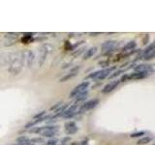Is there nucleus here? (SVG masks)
<instances>
[{
  "label": "nucleus",
  "instance_id": "4",
  "mask_svg": "<svg viewBox=\"0 0 155 145\" xmlns=\"http://www.w3.org/2000/svg\"><path fill=\"white\" fill-rule=\"evenodd\" d=\"M114 69H115V67H110V68H107V69H104V70L96 71L94 72H92L91 75H89L88 77L93 79H97V80L104 79L107 76H109L110 74H111V72H113Z\"/></svg>",
  "mask_w": 155,
  "mask_h": 145
},
{
  "label": "nucleus",
  "instance_id": "17",
  "mask_svg": "<svg viewBox=\"0 0 155 145\" xmlns=\"http://www.w3.org/2000/svg\"><path fill=\"white\" fill-rule=\"evenodd\" d=\"M48 118H51L50 116H44V117H42V118L33 119V121H30V122L26 124L25 128H30V127L32 128V127H34L35 125H37V124H39V123H41V122H43V121H45L46 119H48Z\"/></svg>",
  "mask_w": 155,
  "mask_h": 145
},
{
  "label": "nucleus",
  "instance_id": "19",
  "mask_svg": "<svg viewBox=\"0 0 155 145\" xmlns=\"http://www.w3.org/2000/svg\"><path fill=\"white\" fill-rule=\"evenodd\" d=\"M87 96H88V91H84V92H82V93H81L80 95H78L76 97V103L78 105V103H80V102H82V101H84L86 98H87Z\"/></svg>",
  "mask_w": 155,
  "mask_h": 145
},
{
  "label": "nucleus",
  "instance_id": "10",
  "mask_svg": "<svg viewBox=\"0 0 155 145\" xmlns=\"http://www.w3.org/2000/svg\"><path fill=\"white\" fill-rule=\"evenodd\" d=\"M134 70L137 72H150V74H152L154 72V68L153 65L150 64H139L134 67Z\"/></svg>",
  "mask_w": 155,
  "mask_h": 145
},
{
  "label": "nucleus",
  "instance_id": "24",
  "mask_svg": "<svg viewBox=\"0 0 155 145\" xmlns=\"http://www.w3.org/2000/svg\"><path fill=\"white\" fill-rule=\"evenodd\" d=\"M121 72H122V71H116L115 72H114L113 75H110V77H115V76H119Z\"/></svg>",
  "mask_w": 155,
  "mask_h": 145
},
{
  "label": "nucleus",
  "instance_id": "9",
  "mask_svg": "<svg viewBox=\"0 0 155 145\" xmlns=\"http://www.w3.org/2000/svg\"><path fill=\"white\" fill-rule=\"evenodd\" d=\"M15 53L12 52H4V53H0V67L9 65L11 63L13 57H14Z\"/></svg>",
  "mask_w": 155,
  "mask_h": 145
},
{
  "label": "nucleus",
  "instance_id": "14",
  "mask_svg": "<svg viewBox=\"0 0 155 145\" xmlns=\"http://www.w3.org/2000/svg\"><path fill=\"white\" fill-rule=\"evenodd\" d=\"M119 82H120V80H113V81H110V82H109L108 84H107L103 89H102V92L103 93H109V92H111L114 89H115L116 87L118 86V84H119Z\"/></svg>",
  "mask_w": 155,
  "mask_h": 145
},
{
  "label": "nucleus",
  "instance_id": "5",
  "mask_svg": "<svg viewBox=\"0 0 155 145\" xmlns=\"http://www.w3.org/2000/svg\"><path fill=\"white\" fill-rule=\"evenodd\" d=\"M155 56V44L151 43L143 51L142 54V59L147 61V60H151L153 59Z\"/></svg>",
  "mask_w": 155,
  "mask_h": 145
},
{
  "label": "nucleus",
  "instance_id": "23",
  "mask_svg": "<svg viewBox=\"0 0 155 145\" xmlns=\"http://www.w3.org/2000/svg\"><path fill=\"white\" fill-rule=\"evenodd\" d=\"M57 143V139H51L50 141H48L45 145H56Z\"/></svg>",
  "mask_w": 155,
  "mask_h": 145
},
{
  "label": "nucleus",
  "instance_id": "12",
  "mask_svg": "<svg viewBox=\"0 0 155 145\" xmlns=\"http://www.w3.org/2000/svg\"><path fill=\"white\" fill-rule=\"evenodd\" d=\"M80 70H81V66H77V67H75V68H73V69L68 72L64 76L61 77V79H60V82H65V81H67V80H69V79H73V77L76 76L78 74H79Z\"/></svg>",
  "mask_w": 155,
  "mask_h": 145
},
{
  "label": "nucleus",
  "instance_id": "26",
  "mask_svg": "<svg viewBox=\"0 0 155 145\" xmlns=\"http://www.w3.org/2000/svg\"><path fill=\"white\" fill-rule=\"evenodd\" d=\"M80 145H87L86 143H81V144H80Z\"/></svg>",
  "mask_w": 155,
  "mask_h": 145
},
{
  "label": "nucleus",
  "instance_id": "8",
  "mask_svg": "<svg viewBox=\"0 0 155 145\" xmlns=\"http://www.w3.org/2000/svg\"><path fill=\"white\" fill-rule=\"evenodd\" d=\"M98 104H99V100L98 99H93V100H90L88 102H85V103L81 106V108L79 109V112H82V111H88L90 109H93L94 108H96Z\"/></svg>",
  "mask_w": 155,
  "mask_h": 145
},
{
  "label": "nucleus",
  "instance_id": "22",
  "mask_svg": "<svg viewBox=\"0 0 155 145\" xmlns=\"http://www.w3.org/2000/svg\"><path fill=\"white\" fill-rule=\"evenodd\" d=\"M145 133L144 132H138V133H134L130 135L131 137H142V135H143Z\"/></svg>",
  "mask_w": 155,
  "mask_h": 145
},
{
  "label": "nucleus",
  "instance_id": "25",
  "mask_svg": "<svg viewBox=\"0 0 155 145\" xmlns=\"http://www.w3.org/2000/svg\"><path fill=\"white\" fill-rule=\"evenodd\" d=\"M100 33H90L91 36H96V35H99Z\"/></svg>",
  "mask_w": 155,
  "mask_h": 145
},
{
  "label": "nucleus",
  "instance_id": "13",
  "mask_svg": "<svg viewBox=\"0 0 155 145\" xmlns=\"http://www.w3.org/2000/svg\"><path fill=\"white\" fill-rule=\"evenodd\" d=\"M78 126L75 122H73V121H70V122H67L65 124V133L67 134H74L78 132Z\"/></svg>",
  "mask_w": 155,
  "mask_h": 145
},
{
  "label": "nucleus",
  "instance_id": "21",
  "mask_svg": "<svg viewBox=\"0 0 155 145\" xmlns=\"http://www.w3.org/2000/svg\"><path fill=\"white\" fill-rule=\"evenodd\" d=\"M153 139V137H143V138H140L138 141H137V144H139V145H143V144H147V143H149L151 140Z\"/></svg>",
  "mask_w": 155,
  "mask_h": 145
},
{
  "label": "nucleus",
  "instance_id": "7",
  "mask_svg": "<svg viewBox=\"0 0 155 145\" xmlns=\"http://www.w3.org/2000/svg\"><path fill=\"white\" fill-rule=\"evenodd\" d=\"M77 113H79V108H78L77 104H74V105H72L70 108H66L63 111L61 116L63 118H72L73 116H75Z\"/></svg>",
  "mask_w": 155,
  "mask_h": 145
},
{
  "label": "nucleus",
  "instance_id": "3",
  "mask_svg": "<svg viewBox=\"0 0 155 145\" xmlns=\"http://www.w3.org/2000/svg\"><path fill=\"white\" fill-rule=\"evenodd\" d=\"M52 46L50 44H45L40 47V50H39V54H38V63L39 66H43L45 61L47 60L48 55L50 54L52 50Z\"/></svg>",
  "mask_w": 155,
  "mask_h": 145
},
{
  "label": "nucleus",
  "instance_id": "20",
  "mask_svg": "<svg viewBox=\"0 0 155 145\" xmlns=\"http://www.w3.org/2000/svg\"><path fill=\"white\" fill-rule=\"evenodd\" d=\"M136 46H137V44H136V42L135 41H132V42H129V43H127L126 45L123 47V51H128V50H134V48L136 47Z\"/></svg>",
  "mask_w": 155,
  "mask_h": 145
},
{
  "label": "nucleus",
  "instance_id": "6",
  "mask_svg": "<svg viewBox=\"0 0 155 145\" xmlns=\"http://www.w3.org/2000/svg\"><path fill=\"white\" fill-rule=\"evenodd\" d=\"M88 86H89V82L88 81L82 82V83L76 86L75 88L71 91V93L69 94V97H70V98H76L78 95H80L81 93H82V92L86 91V89L88 88Z\"/></svg>",
  "mask_w": 155,
  "mask_h": 145
},
{
  "label": "nucleus",
  "instance_id": "11",
  "mask_svg": "<svg viewBox=\"0 0 155 145\" xmlns=\"http://www.w3.org/2000/svg\"><path fill=\"white\" fill-rule=\"evenodd\" d=\"M116 47H117V44H116L115 41H108V42H105L103 45H102V50L105 53H110V52H113Z\"/></svg>",
  "mask_w": 155,
  "mask_h": 145
},
{
  "label": "nucleus",
  "instance_id": "15",
  "mask_svg": "<svg viewBox=\"0 0 155 145\" xmlns=\"http://www.w3.org/2000/svg\"><path fill=\"white\" fill-rule=\"evenodd\" d=\"M34 59H35V54H34L33 50H27L25 51V60H26V65L28 68L32 67Z\"/></svg>",
  "mask_w": 155,
  "mask_h": 145
},
{
  "label": "nucleus",
  "instance_id": "2",
  "mask_svg": "<svg viewBox=\"0 0 155 145\" xmlns=\"http://www.w3.org/2000/svg\"><path fill=\"white\" fill-rule=\"evenodd\" d=\"M58 130H59L58 126H45V127L31 129L30 132L34 134H40L44 137H54L58 134Z\"/></svg>",
  "mask_w": 155,
  "mask_h": 145
},
{
  "label": "nucleus",
  "instance_id": "16",
  "mask_svg": "<svg viewBox=\"0 0 155 145\" xmlns=\"http://www.w3.org/2000/svg\"><path fill=\"white\" fill-rule=\"evenodd\" d=\"M150 75H151L150 72H133V74L128 75V79H144V77H147Z\"/></svg>",
  "mask_w": 155,
  "mask_h": 145
},
{
  "label": "nucleus",
  "instance_id": "18",
  "mask_svg": "<svg viewBox=\"0 0 155 145\" xmlns=\"http://www.w3.org/2000/svg\"><path fill=\"white\" fill-rule=\"evenodd\" d=\"M97 52V47H90L89 50H87L84 53V59H89L92 56H93L95 53Z\"/></svg>",
  "mask_w": 155,
  "mask_h": 145
},
{
  "label": "nucleus",
  "instance_id": "1",
  "mask_svg": "<svg viewBox=\"0 0 155 145\" xmlns=\"http://www.w3.org/2000/svg\"><path fill=\"white\" fill-rule=\"evenodd\" d=\"M24 61H25V51L18 50L15 52L14 57L10 63L9 66V72L12 76H18L21 72Z\"/></svg>",
  "mask_w": 155,
  "mask_h": 145
}]
</instances>
